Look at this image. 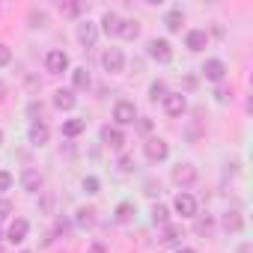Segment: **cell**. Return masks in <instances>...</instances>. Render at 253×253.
I'll return each instance as SVG.
<instances>
[{
  "label": "cell",
  "mask_w": 253,
  "mask_h": 253,
  "mask_svg": "<svg viewBox=\"0 0 253 253\" xmlns=\"http://www.w3.org/2000/svg\"><path fill=\"white\" fill-rule=\"evenodd\" d=\"M69 72H72V92H86L92 86V75H89L86 66H75Z\"/></svg>",
  "instance_id": "17"
},
{
  "label": "cell",
  "mask_w": 253,
  "mask_h": 253,
  "mask_svg": "<svg viewBox=\"0 0 253 253\" xmlns=\"http://www.w3.org/2000/svg\"><path fill=\"white\" fill-rule=\"evenodd\" d=\"M134 214H137V206L128 203V200H122V203L113 209V223L125 226V223H131V220H134Z\"/></svg>",
  "instance_id": "18"
},
{
  "label": "cell",
  "mask_w": 253,
  "mask_h": 253,
  "mask_svg": "<svg viewBox=\"0 0 253 253\" xmlns=\"http://www.w3.org/2000/svg\"><path fill=\"white\" fill-rule=\"evenodd\" d=\"M9 214H12V203L6 197H0V220H6Z\"/></svg>",
  "instance_id": "36"
},
{
  "label": "cell",
  "mask_w": 253,
  "mask_h": 253,
  "mask_svg": "<svg viewBox=\"0 0 253 253\" xmlns=\"http://www.w3.org/2000/svg\"><path fill=\"white\" fill-rule=\"evenodd\" d=\"M161 229H164L161 244H176V241H179V235H182V232H179V226H173V223H167V226H161Z\"/></svg>",
  "instance_id": "30"
},
{
  "label": "cell",
  "mask_w": 253,
  "mask_h": 253,
  "mask_svg": "<svg viewBox=\"0 0 253 253\" xmlns=\"http://www.w3.org/2000/svg\"><path fill=\"white\" fill-rule=\"evenodd\" d=\"M173 211L182 214L185 220H194V217L200 214V203H197V197H194L191 191H179L176 200H173Z\"/></svg>",
  "instance_id": "2"
},
{
  "label": "cell",
  "mask_w": 253,
  "mask_h": 253,
  "mask_svg": "<svg viewBox=\"0 0 253 253\" xmlns=\"http://www.w3.org/2000/svg\"><path fill=\"white\" fill-rule=\"evenodd\" d=\"M161 107H164L167 116L179 119V116L188 113V98H185V92H167V95L161 98Z\"/></svg>",
  "instance_id": "9"
},
{
  "label": "cell",
  "mask_w": 253,
  "mask_h": 253,
  "mask_svg": "<svg viewBox=\"0 0 253 253\" xmlns=\"http://www.w3.org/2000/svg\"><path fill=\"white\" fill-rule=\"evenodd\" d=\"M152 223H155V226H167V223H170V209L161 206V203H155V206H152Z\"/></svg>",
  "instance_id": "27"
},
{
  "label": "cell",
  "mask_w": 253,
  "mask_h": 253,
  "mask_svg": "<svg viewBox=\"0 0 253 253\" xmlns=\"http://www.w3.org/2000/svg\"><path fill=\"white\" fill-rule=\"evenodd\" d=\"M170 179H173L182 191H188L191 185H197L200 173H197V167H194V164H176V167L170 170Z\"/></svg>",
  "instance_id": "10"
},
{
  "label": "cell",
  "mask_w": 253,
  "mask_h": 253,
  "mask_svg": "<svg viewBox=\"0 0 253 253\" xmlns=\"http://www.w3.org/2000/svg\"><path fill=\"white\" fill-rule=\"evenodd\" d=\"M86 253H107V247H104V244H101V241H92V244H89V250H86Z\"/></svg>",
  "instance_id": "39"
},
{
  "label": "cell",
  "mask_w": 253,
  "mask_h": 253,
  "mask_svg": "<svg viewBox=\"0 0 253 253\" xmlns=\"http://www.w3.org/2000/svg\"><path fill=\"white\" fill-rule=\"evenodd\" d=\"M27 116H30V122H39L42 119V104L39 101H30L27 104Z\"/></svg>",
  "instance_id": "34"
},
{
  "label": "cell",
  "mask_w": 253,
  "mask_h": 253,
  "mask_svg": "<svg viewBox=\"0 0 253 253\" xmlns=\"http://www.w3.org/2000/svg\"><path fill=\"white\" fill-rule=\"evenodd\" d=\"M116 36L125 39V42H134V39L140 36V21H134V18H119V30H116Z\"/></svg>",
  "instance_id": "19"
},
{
  "label": "cell",
  "mask_w": 253,
  "mask_h": 253,
  "mask_svg": "<svg viewBox=\"0 0 253 253\" xmlns=\"http://www.w3.org/2000/svg\"><path fill=\"white\" fill-rule=\"evenodd\" d=\"M27 140H30V146H36V149L48 146V140H51V128H48V122H45V119L30 122V128H27Z\"/></svg>",
  "instance_id": "11"
},
{
  "label": "cell",
  "mask_w": 253,
  "mask_h": 253,
  "mask_svg": "<svg viewBox=\"0 0 253 253\" xmlns=\"http://www.w3.org/2000/svg\"><path fill=\"white\" fill-rule=\"evenodd\" d=\"M18 182H21V188H24L27 194H42V185H45L42 173H39V170H33V167H24V170H21V176H18Z\"/></svg>",
  "instance_id": "13"
},
{
  "label": "cell",
  "mask_w": 253,
  "mask_h": 253,
  "mask_svg": "<svg viewBox=\"0 0 253 253\" xmlns=\"http://www.w3.org/2000/svg\"><path fill=\"white\" fill-rule=\"evenodd\" d=\"M51 104H54L57 110H72V107L78 104V95H75L72 89H54V95H51Z\"/></svg>",
  "instance_id": "20"
},
{
  "label": "cell",
  "mask_w": 253,
  "mask_h": 253,
  "mask_svg": "<svg viewBox=\"0 0 253 253\" xmlns=\"http://www.w3.org/2000/svg\"><path fill=\"white\" fill-rule=\"evenodd\" d=\"M27 21H30V27H33V30H42V27H48V12L33 6V9L27 12Z\"/></svg>",
  "instance_id": "26"
},
{
  "label": "cell",
  "mask_w": 253,
  "mask_h": 253,
  "mask_svg": "<svg viewBox=\"0 0 253 253\" xmlns=\"http://www.w3.org/2000/svg\"><path fill=\"white\" fill-rule=\"evenodd\" d=\"M134 125H137L143 134H149V131H152V119H146V116H137V122H134Z\"/></svg>",
  "instance_id": "37"
},
{
  "label": "cell",
  "mask_w": 253,
  "mask_h": 253,
  "mask_svg": "<svg viewBox=\"0 0 253 253\" xmlns=\"http://www.w3.org/2000/svg\"><path fill=\"white\" fill-rule=\"evenodd\" d=\"M238 253H250V241H244V244L238 247Z\"/></svg>",
  "instance_id": "43"
},
{
  "label": "cell",
  "mask_w": 253,
  "mask_h": 253,
  "mask_svg": "<svg viewBox=\"0 0 253 253\" xmlns=\"http://www.w3.org/2000/svg\"><path fill=\"white\" fill-rule=\"evenodd\" d=\"M78 42H81L84 51L95 48V42H98V27H95L92 21H81V24H78Z\"/></svg>",
  "instance_id": "15"
},
{
  "label": "cell",
  "mask_w": 253,
  "mask_h": 253,
  "mask_svg": "<svg viewBox=\"0 0 253 253\" xmlns=\"http://www.w3.org/2000/svg\"><path fill=\"white\" fill-rule=\"evenodd\" d=\"M27 235H30V220L18 214V217L9 223V229H6V241H9V244H21V241H27Z\"/></svg>",
  "instance_id": "14"
},
{
  "label": "cell",
  "mask_w": 253,
  "mask_h": 253,
  "mask_svg": "<svg viewBox=\"0 0 253 253\" xmlns=\"http://www.w3.org/2000/svg\"><path fill=\"white\" fill-rule=\"evenodd\" d=\"M116 170H119V173H134V158H131V155H119Z\"/></svg>",
  "instance_id": "32"
},
{
  "label": "cell",
  "mask_w": 253,
  "mask_h": 253,
  "mask_svg": "<svg viewBox=\"0 0 253 253\" xmlns=\"http://www.w3.org/2000/svg\"><path fill=\"white\" fill-rule=\"evenodd\" d=\"M143 188H146V194H149V197L161 194V185H155V179H146V185H143Z\"/></svg>",
  "instance_id": "38"
},
{
  "label": "cell",
  "mask_w": 253,
  "mask_h": 253,
  "mask_svg": "<svg viewBox=\"0 0 253 253\" xmlns=\"http://www.w3.org/2000/svg\"><path fill=\"white\" fill-rule=\"evenodd\" d=\"M185 48H188L191 54L206 51V48H209V33H206L203 27H191V30H185Z\"/></svg>",
  "instance_id": "12"
},
{
  "label": "cell",
  "mask_w": 253,
  "mask_h": 253,
  "mask_svg": "<svg viewBox=\"0 0 253 253\" xmlns=\"http://www.w3.org/2000/svg\"><path fill=\"white\" fill-rule=\"evenodd\" d=\"M75 223H78L81 229H86V226H95V209H89V206H81V209L75 211Z\"/></svg>",
  "instance_id": "24"
},
{
  "label": "cell",
  "mask_w": 253,
  "mask_h": 253,
  "mask_svg": "<svg viewBox=\"0 0 253 253\" xmlns=\"http://www.w3.org/2000/svg\"><path fill=\"white\" fill-rule=\"evenodd\" d=\"M63 137H81L84 131H86V119H81V116H72V119H63Z\"/></svg>",
  "instance_id": "21"
},
{
  "label": "cell",
  "mask_w": 253,
  "mask_h": 253,
  "mask_svg": "<svg viewBox=\"0 0 253 253\" xmlns=\"http://www.w3.org/2000/svg\"><path fill=\"white\" fill-rule=\"evenodd\" d=\"M51 206H54V200H51V197H45V200H42V209H45V211H51Z\"/></svg>",
  "instance_id": "41"
},
{
  "label": "cell",
  "mask_w": 253,
  "mask_h": 253,
  "mask_svg": "<svg viewBox=\"0 0 253 253\" xmlns=\"http://www.w3.org/2000/svg\"><path fill=\"white\" fill-rule=\"evenodd\" d=\"M9 63H12V48L0 42V69H3V66H9Z\"/></svg>",
  "instance_id": "35"
},
{
  "label": "cell",
  "mask_w": 253,
  "mask_h": 253,
  "mask_svg": "<svg viewBox=\"0 0 253 253\" xmlns=\"http://www.w3.org/2000/svg\"><path fill=\"white\" fill-rule=\"evenodd\" d=\"M12 185H15V176L9 170H0V197H3L6 191H12Z\"/></svg>",
  "instance_id": "31"
},
{
  "label": "cell",
  "mask_w": 253,
  "mask_h": 253,
  "mask_svg": "<svg viewBox=\"0 0 253 253\" xmlns=\"http://www.w3.org/2000/svg\"><path fill=\"white\" fill-rule=\"evenodd\" d=\"M176 253H197L194 247H176Z\"/></svg>",
  "instance_id": "44"
},
{
  "label": "cell",
  "mask_w": 253,
  "mask_h": 253,
  "mask_svg": "<svg viewBox=\"0 0 253 253\" xmlns=\"http://www.w3.org/2000/svg\"><path fill=\"white\" fill-rule=\"evenodd\" d=\"M167 92H170V89H167L164 81H152V84H149V98H152V101H161Z\"/></svg>",
  "instance_id": "28"
},
{
  "label": "cell",
  "mask_w": 253,
  "mask_h": 253,
  "mask_svg": "<svg viewBox=\"0 0 253 253\" xmlns=\"http://www.w3.org/2000/svg\"><path fill=\"white\" fill-rule=\"evenodd\" d=\"M6 92H9V89H6V84H3V81H0V101H3V98H6Z\"/></svg>",
  "instance_id": "42"
},
{
  "label": "cell",
  "mask_w": 253,
  "mask_h": 253,
  "mask_svg": "<svg viewBox=\"0 0 253 253\" xmlns=\"http://www.w3.org/2000/svg\"><path fill=\"white\" fill-rule=\"evenodd\" d=\"M220 226H223V232H229V235H238V232H244V214H241L238 209H229V211H223V217H220Z\"/></svg>",
  "instance_id": "16"
},
{
  "label": "cell",
  "mask_w": 253,
  "mask_h": 253,
  "mask_svg": "<svg viewBox=\"0 0 253 253\" xmlns=\"http://www.w3.org/2000/svg\"><path fill=\"white\" fill-rule=\"evenodd\" d=\"M125 54H122V48H104V54H101V69L107 72V75H122L125 72Z\"/></svg>",
  "instance_id": "6"
},
{
  "label": "cell",
  "mask_w": 253,
  "mask_h": 253,
  "mask_svg": "<svg viewBox=\"0 0 253 253\" xmlns=\"http://www.w3.org/2000/svg\"><path fill=\"white\" fill-rule=\"evenodd\" d=\"M116 30H119V15H116L113 9H107V12L101 15V30H98V33H104V36H116Z\"/></svg>",
  "instance_id": "23"
},
{
  "label": "cell",
  "mask_w": 253,
  "mask_h": 253,
  "mask_svg": "<svg viewBox=\"0 0 253 253\" xmlns=\"http://www.w3.org/2000/svg\"><path fill=\"white\" fill-rule=\"evenodd\" d=\"M194 220H197V223H194V232H197V235H206V238H209V235L214 232V226H217L211 214H206V217H203V214H197Z\"/></svg>",
  "instance_id": "25"
},
{
  "label": "cell",
  "mask_w": 253,
  "mask_h": 253,
  "mask_svg": "<svg viewBox=\"0 0 253 253\" xmlns=\"http://www.w3.org/2000/svg\"><path fill=\"white\" fill-rule=\"evenodd\" d=\"M226 98H229V92H226V89L220 86V89H217V101H226Z\"/></svg>",
  "instance_id": "40"
},
{
  "label": "cell",
  "mask_w": 253,
  "mask_h": 253,
  "mask_svg": "<svg viewBox=\"0 0 253 253\" xmlns=\"http://www.w3.org/2000/svg\"><path fill=\"white\" fill-rule=\"evenodd\" d=\"M81 188L89 194V197H95L98 191H101V182H98V176H84V182H81Z\"/></svg>",
  "instance_id": "29"
},
{
  "label": "cell",
  "mask_w": 253,
  "mask_h": 253,
  "mask_svg": "<svg viewBox=\"0 0 253 253\" xmlns=\"http://www.w3.org/2000/svg\"><path fill=\"white\" fill-rule=\"evenodd\" d=\"M21 253H30V250H21Z\"/></svg>",
  "instance_id": "46"
},
{
  "label": "cell",
  "mask_w": 253,
  "mask_h": 253,
  "mask_svg": "<svg viewBox=\"0 0 253 253\" xmlns=\"http://www.w3.org/2000/svg\"><path fill=\"white\" fill-rule=\"evenodd\" d=\"M57 9H60L63 15H78V12H84L86 6H84V3H60Z\"/></svg>",
  "instance_id": "33"
},
{
  "label": "cell",
  "mask_w": 253,
  "mask_h": 253,
  "mask_svg": "<svg viewBox=\"0 0 253 253\" xmlns=\"http://www.w3.org/2000/svg\"><path fill=\"white\" fill-rule=\"evenodd\" d=\"M137 104L131 101V98H116L113 101V125L116 128H128V125H134L137 122Z\"/></svg>",
  "instance_id": "1"
},
{
  "label": "cell",
  "mask_w": 253,
  "mask_h": 253,
  "mask_svg": "<svg viewBox=\"0 0 253 253\" xmlns=\"http://www.w3.org/2000/svg\"><path fill=\"white\" fill-rule=\"evenodd\" d=\"M226 72H229V66H226L220 57H209V60L203 63V69H200V75H203L209 84H223V81H226Z\"/></svg>",
  "instance_id": "5"
},
{
  "label": "cell",
  "mask_w": 253,
  "mask_h": 253,
  "mask_svg": "<svg viewBox=\"0 0 253 253\" xmlns=\"http://www.w3.org/2000/svg\"><path fill=\"white\" fill-rule=\"evenodd\" d=\"M0 146H3V128H0Z\"/></svg>",
  "instance_id": "45"
},
{
  "label": "cell",
  "mask_w": 253,
  "mask_h": 253,
  "mask_svg": "<svg viewBox=\"0 0 253 253\" xmlns=\"http://www.w3.org/2000/svg\"><path fill=\"white\" fill-rule=\"evenodd\" d=\"M146 57L149 60H155V63H161V66H167V63H173V45L167 42V39H149L146 42Z\"/></svg>",
  "instance_id": "3"
},
{
  "label": "cell",
  "mask_w": 253,
  "mask_h": 253,
  "mask_svg": "<svg viewBox=\"0 0 253 253\" xmlns=\"http://www.w3.org/2000/svg\"><path fill=\"white\" fill-rule=\"evenodd\" d=\"M143 155H146V161L161 164V161L170 158V143H167L164 137H146V143H143Z\"/></svg>",
  "instance_id": "4"
},
{
  "label": "cell",
  "mask_w": 253,
  "mask_h": 253,
  "mask_svg": "<svg viewBox=\"0 0 253 253\" xmlns=\"http://www.w3.org/2000/svg\"><path fill=\"white\" fill-rule=\"evenodd\" d=\"M72 69V63H69V54L63 51V48H51L48 54H45V72L48 75H63V72H69Z\"/></svg>",
  "instance_id": "7"
},
{
  "label": "cell",
  "mask_w": 253,
  "mask_h": 253,
  "mask_svg": "<svg viewBox=\"0 0 253 253\" xmlns=\"http://www.w3.org/2000/svg\"><path fill=\"white\" fill-rule=\"evenodd\" d=\"M182 24H185V12H182V6H173V9L164 15V27H167L170 33H182Z\"/></svg>",
  "instance_id": "22"
},
{
  "label": "cell",
  "mask_w": 253,
  "mask_h": 253,
  "mask_svg": "<svg viewBox=\"0 0 253 253\" xmlns=\"http://www.w3.org/2000/svg\"><path fill=\"white\" fill-rule=\"evenodd\" d=\"M98 134H101V143H104L110 152H122V149H125V143H128L125 131H122V128H116V125H104Z\"/></svg>",
  "instance_id": "8"
}]
</instances>
